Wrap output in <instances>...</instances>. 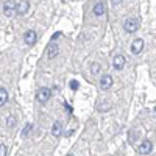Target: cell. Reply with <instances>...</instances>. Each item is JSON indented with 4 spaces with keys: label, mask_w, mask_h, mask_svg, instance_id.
I'll use <instances>...</instances> for the list:
<instances>
[{
    "label": "cell",
    "mask_w": 156,
    "mask_h": 156,
    "mask_svg": "<svg viewBox=\"0 0 156 156\" xmlns=\"http://www.w3.org/2000/svg\"><path fill=\"white\" fill-rule=\"evenodd\" d=\"M125 62H126V59H125L123 55H115V56H114V61H112V66H114V69H117V70H122L123 66H125Z\"/></svg>",
    "instance_id": "9c48e42d"
},
{
    "label": "cell",
    "mask_w": 156,
    "mask_h": 156,
    "mask_svg": "<svg viewBox=\"0 0 156 156\" xmlns=\"http://www.w3.org/2000/svg\"><path fill=\"white\" fill-rule=\"evenodd\" d=\"M45 53H47V58L48 59H53V58H56L58 56V53H59V47L51 41V42H48V45H47V48H45Z\"/></svg>",
    "instance_id": "277c9868"
},
{
    "label": "cell",
    "mask_w": 156,
    "mask_h": 156,
    "mask_svg": "<svg viewBox=\"0 0 156 156\" xmlns=\"http://www.w3.org/2000/svg\"><path fill=\"white\" fill-rule=\"evenodd\" d=\"M6 101H8V92H6V89L0 87V108H2Z\"/></svg>",
    "instance_id": "4fadbf2b"
},
{
    "label": "cell",
    "mask_w": 156,
    "mask_h": 156,
    "mask_svg": "<svg viewBox=\"0 0 156 156\" xmlns=\"http://www.w3.org/2000/svg\"><path fill=\"white\" fill-rule=\"evenodd\" d=\"M100 64H97V62H94L92 64V67H90V72H92V75H97V73H100Z\"/></svg>",
    "instance_id": "2e32d148"
},
{
    "label": "cell",
    "mask_w": 156,
    "mask_h": 156,
    "mask_svg": "<svg viewBox=\"0 0 156 156\" xmlns=\"http://www.w3.org/2000/svg\"><path fill=\"white\" fill-rule=\"evenodd\" d=\"M51 134H53L55 137H59L62 134V123L59 120H56L53 125H51Z\"/></svg>",
    "instance_id": "8fae6325"
},
{
    "label": "cell",
    "mask_w": 156,
    "mask_h": 156,
    "mask_svg": "<svg viewBox=\"0 0 156 156\" xmlns=\"http://www.w3.org/2000/svg\"><path fill=\"white\" fill-rule=\"evenodd\" d=\"M50 97H51V90H50L48 87L37 89V92H36V95H34L36 101H39V103H47V101L50 100Z\"/></svg>",
    "instance_id": "6da1fadb"
},
{
    "label": "cell",
    "mask_w": 156,
    "mask_h": 156,
    "mask_svg": "<svg viewBox=\"0 0 156 156\" xmlns=\"http://www.w3.org/2000/svg\"><path fill=\"white\" fill-rule=\"evenodd\" d=\"M31 129H33V125L31 123H27V125L23 126V129H22V137H27L31 133Z\"/></svg>",
    "instance_id": "5bb4252c"
},
{
    "label": "cell",
    "mask_w": 156,
    "mask_h": 156,
    "mask_svg": "<svg viewBox=\"0 0 156 156\" xmlns=\"http://www.w3.org/2000/svg\"><path fill=\"white\" fill-rule=\"evenodd\" d=\"M14 125H16V117L14 115H9L8 119H6V126L8 128H12Z\"/></svg>",
    "instance_id": "9a60e30c"
},
{
    "label": "cell",
    "mask_w": 156,
    "mask_h": 156,
    "mask_svg": "<svg viewBox=\"0 0 156 156\" xmlns=\"http://www.w3.org/2000/svg\"><path fill=\"white\" fill-rule=\"evenodd\" d=\"M67 156H75V154H67Z\"/></svg>",
    "instance_id": "d6986e66"
},
{
    "label": "cell",
    "mask_w": 156,
    "mask_h": 156,
    "mask_svg": "<svg viewBox=\"0 0 156 156\" xmlns=\"http://www.w3.org/2000/svg\"><path fill=\"white\" fill-rule=\"evenodd\" d=\"M8 153V147L5 144H0V156H6Z\"/></svg>",
    "instance_id": "e0dca14e"
},
{
    "label": "cell",
    "mask_w": 156,
    "mask_h": 156,
    "mask_svg": "<svg viewBox=\"0 0 156 156\" xmlns=\"http://www.w3.org/2000/svg\"><path fill=\"white\" fill-rule=\"evenodd\" d=\"M23 41L27 45H34L37 41V34L34 33V30H27L23 33Z\"/></svg>",
    "instance_id": "8992f818"
},
{
    "label": "cell",
    "mask_w": 156,
    "mask_h": 156,
    "mask_svg": "<svg viewBox=\"0 0 156 156\" xmlns=\"http://www.w3.org/2000/svg\"><path fill=\"white\" fill-rule=\"evenodd\" d=\"M142 50H144V39H140V37L134 39V41H133V44H131V53H134V55H139Z\"/></svg>",
    "instance_id": "52a82bcc"
},
{
    "label": "cell",
    "mask_w": 156,
    "mask_h": 156,
    "mask_svg": "<svg viewBox=\"0 0 156 156\" xmlns=\"http://www.w3.org/2000/svg\"><path fill=\"white\" fill-rule=\"evenodd\" d=\"M105 9H106L105 2H97L94 5V14L95 16H103V14H105Z\"/></svg>",
    "instance_id": "7c38bea8"
},
{
    "label": "cell",
    "mask_w": 156,
    "mask_h": 156,
    "mask_svg": "<svg viewBox=\"0 0 156 156\" xmlns=\"http://www.w3.org/2000/svg\"><path fill=\"white\" fill-rule=\"evenodd\" d=\"M154 114H156V108H154Z\"/></svg>",
    "instance_id": "ffe728a7"
},
{
    "label": "cell",
    "mask_w": 156,
    "mask_h": 156,
    "mask_svg": "<svg viewBox=\"0 0 156 156\" xmlns=\"http://www.w3.org/2000/svg\"><path fill=\"white\" fill-rule=\"evenodd\" d=\"M30 9V2L23 0V2H17V8H16V14L19 16H25Z\"/></svg>",
    "instance_id": "ba28073f"
},
{
    "label": "cell",
    "mask_w": 156,
    "mask_h": 156,
    "mask_svg": "<svg viewBox=\"0 0 156 156\" xmlns=\"http://www.w3.org/2000/svg\"><path fill=\"white\" fill-rule=\"evenodd\" d=\"M153 150V144H151V140L145 139V140H142V144L137 147V153L140 154H150Z\"/></svg>",
    "instance_id": "5b68a950"
},
{
    "label": "cell",
    "mask_w": 156,
    "mask_h": 156,
    "mask_svg": "<svg viewBox=\"0 0 156 156\" xmlns=\"http://www.w3.org/2000/svg\"><path fill=\"white\" fill-rule=\"evenodd\" d=\"M123 28L126 33H134L139 30V19L136 17H128L125 22H123Z\"/></svg>",
    "instance_id": "7a4b0ae2"
},
{
    "label": "cell",
    "mask_w": 156,
    "mask_h": 156,
    "mask_svg": "<svg viewBox=\"0 0 156 156\" xmlns=\"http://www.w3.org/2000/svg\"><path fill=\"white\" fill-rule=\"evenodd\" d=\"M69 86H70V89H72V90H76V89H78V86H80V83H78L76 80H72Z\"/></svg>",
    "instance_id": "ac0fdd59"
},
{
    "label": "cell",
    "mask_w": 156,
    "mask_h": 156,
    "mask_svg": "<svg viewBox=\"0 0 156 156\" xmlns=\"http://www.w3.org/2000/svg\"><path fill=\"white\" fill-rule=\"evenodd\" d=\"M16 8H17V2L14 0H9V2H5L3 3V14L6 17H11L16 14Z\"/></svg>",
    "instance_id": "3957f363"
},
{
    "label": "cell",
    "mask_w": 156,
    "mask_h": 156,
    "mask_svg": "<svg viewBox=\"0 0 156 156\" xmlns=\"http://www.w3.org/2000/svg\"><path fill=\"white\" fill-rule=\"evenodd\" d=\"M111 86H112V76L111 75H103L100 78V87L103 90H108Z\"/></svg>",
    "instance_id": "30bf717a"
}]
</instances>
